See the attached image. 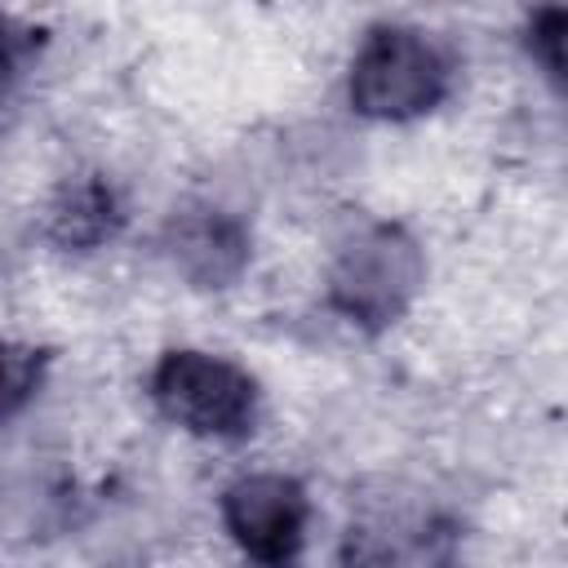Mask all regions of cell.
Segmentation results:
<instances>
[{
  "instance_id": "1",
  "label": "cell",
  "mask_w": 568,
  "mask_h": 568,
  "mask_svg": "<svg viewBox=\"0 0 568 568\" xmlns=\"http://www.w3.org/2000/svg\"><path fill=\"white\" fill-rule=\"evenodd\" d=\"M453 84L448 53L417 27L386 22L364 36L351 58V106L368 120H413L444 102Z\"/></svg>"
},
{
  "instance_id": "2",
  "label": "cell",
  "mask_w": 568,
  "mask_h": 568,
  "mask_svg": "<svg viewBox=\"0 0 568 568\" xmlns=\"http://www.w3.org/2000/svg\"><path fill=\"white\" fill-rule=\"evenodd\" d=\"M426 280V257L417 240L395 222L364 226L333 262L328 302L359 328L395 324Z\"/></svg>"
},
{
  "instance_id": "3",
  "label": "cell",
  "mask_w": 568,
  "mask_h": 568,
  "mask_svg": "<svg viewBox=\"0 0 568 568\" xmlns=\"http://www.w3.org/2000/svg\"><path fill=\"white\" fill-rule=\"evenodd\" d=\"M155 408L204 439H235L248 435L257 422V382L209 351H169L151 373Z\"/></svg>"
},
{
  "instance_id": "4",
  "label": "cell",
  "mask_w": 568,
  "mask_h": 568,
  "mask_svg": "<svg viewBox=\"0 0 568 568\" xmlns=\"http://www.w3.org/2000/svg\"><path fill=\"white\" fill-rule=\"evenodd\" d=\"M311 501L293 475H240L222 493V524L257 568H293L306 541Z\"/></svg>"
},
{
  "instance_id": "5",
  "label": "cell",
  "mask_w": 568,
  "mask_h": 568,
  "mask_svg": "<svg viewBox=\"0 0 568 568\" xmlns=\"http://www.w3.org/2000/svg\"><path fill=\"white\" fill-rule=\"evenodd\" d=\"M164 248L195 288H226L248 266V231L222 209H191L173 217Z\"/></svg>"
},
{
  "instance_id": "6",
  "label": "cell",
  "mask_w": 568,
  "mask_h": 568,
  "mask_svg": "<svg viewBox=\"0 0 568 568\" xmlns=\"http://www.w3.org/2000/svg\"><path fill=\"white\" fill-rule=\"evenodd\" d=\"M120 222H124V204L102 173H80L62 182V191L49 204V240L58 248L89 253L106 244L120 231Z\"/></svg>"
},
{
  "instance_id": "7",
  "label": "cell",
  "mask_w": 568,
  "mask_h": 568,
  "mask_svg": "<svg viewBox=\"0 0 568 568\" xmlns=\"http://www.w3.org/2000/svg\"><path fill=\"white\" fill-rule=\"evenodd\" d=\"M44 364H49V355L36 351V346L0 342V417L18 413L36 395V386L44 377Z\"/></svg>"
},
{
  "instance_id": "8",
  "label": "cell",
  "mask_w": 568,
  "mask_h": 568,
  "mask_svg": "<svg viewBox=\"0 0 568 568\" xmlns=\"http://www.w3.org/2000/svg\"><path fill=\"white\" fill-rule=\"evenodd\" d=\"M564 31H568V13L564 9H541L528 22V44H532V53L546 62V71L555 80L564 75Z\"/></svg>"
},
{
  "instance_id": "9",
  "label": "cell",
  "mask_w": 568,
  "mask_h": 568,
  "mask_svg": "<svg viewBox=\"0 0 568 568\" xmlns=\"http://www.w3.org/2000/svg\"><path fill=\"white\" fill-rule=\"evenodd\" d=\"M36 40H40V31H31L27 22H18V18L0 13V93L13 84V75H18V71H22V62L31 58Z\"/></svg>"
}]
</instances>
